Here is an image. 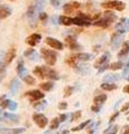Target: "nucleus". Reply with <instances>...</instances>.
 <instances>
[{"instance_id": "obj_15", "label": "nucleus", "mask_w": 129, "mask_h": 134, "mask_svg": "<svg viewBox=\"0 0 129 134\" xmlns=\"http://www.w3.org/2000/svg\"><path fill=\"white\" fill-rule=\"evenodd\" d=\"M81 7V5L79 2H70V3H66V5L64 6V11L66 12V14H71V12H73L74 10H76V9H79V8Z\"/></svg>"}, {"instance_id": "obj_31", "label": "nucleus", "mask_w": 129, "mask_h": 134, "mask_svg": "<svg viewBox=\"0 0 129 134\" xmlns=\"http://www.w3.org/2000/svg\"><path fill=\"white\" fill-rule=\"evenodd\" d=\"M47 106V102L46 100H40L38 103H34V108H36L37 111H42Z\"/></svg>"}, {"instance_id": "obj_25", "label": "nucleus", "mask_w": 129, "mask_h": 134, "mask_svg": "<svg viewBox=\"0 0 129 134\" xmlns=\"http://www.w3.org/2000/svg\"><path fill=\"white\" fill-rule=\"evenodd\" d=\"M75 57L78 58L79 60H90V59H92L93 56L91 55V54H86V53H80V54H76Z\"/></svg>"}, {"instance_id": "obj_6", "label": "nucleus", "mask_w": 129, "mask_h": 134, "mask_svg": "<svg viewBox=\"0 0 129 134\" xmlns=\"http://www.w3.org/2000/svg\"><path fill=\"white\" fill-rule=\"evenodd\" d=\"M122 40H123L122 34H120V32H116V34H113V35H112V37H111V41H110L111 47L113 48V49H117L119 46L121 45Z\"/></svg>"}, {"instance_id": "obj_11", "label": "nucleus", "mask_w": 129, "mask_h": 134, "mask_svg": "<svg viewBox=\"0 0 129 134\" xmlns=\"http://www.w3.org/2000/svg\"><path fill=\"white\" fill-rule=\"evenodd\" d=\"M65 44H66V46H68L70 49H72V50L81 49V46L76 43L75 37H73V36H68V37H66V38H65Z\"/></svg>"}, {"instance_id": "obj_20", "label": "nucleus", "mask_w": 129, "mask_h": 134, "mask_svg": "<svg viewBox=\"0 0 129 134\" xmlns=\"http://www.w3.org/2000/svg\"><path fill=\"white\" fill-rule=\"evenodd\" d=\"M59 23L64 26H71L73 25V18H70L68 16H61L59 17Z\"/></svg>"}, {"instance_id": "obj_56", "label": "nucleus", "mask_w": 129, "mask_h": 134, "mask_svg": "<svg viewBox=\"0 0 129 134\" xmlns=\"http://www.w3.org/2000/svg\"><path fill=\"white\" fill-rule=\"evenodd\" d=\"M123 92H125V93H128V94H129V85H127V86L123 87Z\"/></svg>"}, {"instance_id": "obj_33", "label": "nucleus", "mask_w": 129, "mask_h": 134, "mask_svg": "<svg viewBox=\"0 0 129 134\" xmlns=\"http://www.w3.org/2000/svg\"><path fill=\"white\" fill-rule=\"evenodd\" d=\"M118 132V125H110L103 134H117Z\"/></svg>"}, {"instance_id": "obj_2", "label": "nucleus", "mask_w": 129, "mask_h": 134, "mask_svg": "<svg viewBox=\"0 0 129 134\" xmlns=\"http://www.w3.org/2000/svg\"><path fill=\"white\" fill-rule=\"evenodd\" d=\"M117 19V16H116L113 12L111 11H106L105 14H103V17L101 19H98L97 21H94L93 25H95V26H99V27H109L111 23H113L115 20Z\"/></svg>"}, {"instance_id": "obj_14", "label": "nucleus", "mask_w": 129, "mask_h": 134, "mask_svg": "<svg viewBox=\"0 0 129 134\" xmlns=\"http://www.w3.org/2000/svg\"><path fill=\"white\" fill-rule=\"evenodd\" d=\"M15 57H16V47L15 46H11L7 50V54L5 55V64H10Z\"/></svg>"}, {"instance_id": "obj_5", "label": "nucleus", "mask_w": 129, "mask_h": 134, "mask_svg": "<svg viewBox=\"0 0 129 134\" xmlns=\"http://www.w3.org/2000/svg\"><path fill=\"white\" fill-rule=\"evenodd\" d=\"M33 120H34V122L37 124V126L40 127V129H44L48 123L47 117L43 114H38V113H36V114L33 115Z\"/></svg>"}, {"instance_id": "obj_54", "label": "nucleus", "mask_w": 129, "mask_h": 134, "mask_svg": "<svg viewBox=\"0 0 129 134\" xmlns=\"http://www.w3.org/2000/svg\"><path fill=\"white\" fill-rule=\"evenodd\" d=\"M129 108V102L127 103V104H125V105L122 106V108H121V112H126L127 110Z\"/></svg>"}, {"instance_id": "obj_60", "label": "nucleus", "mask_w": 129, "mask_h": 134, "mask_svg": "<svg viewBox=\"0 0 129 134\" xmlns=\"http://www.w3.org/2000/svg\"><path fill=\"white\" fill-rule=\"evenodd\" d=\"M10 1H15V0H10Z\"/></svg>"}, {"instance_id": "obj_59", "label": "nucleus", "mask_w": 129, "mask_h": 134, "mask_svg": "<svg viewBox=\"0 0 129 134\" xmlns=\"http://www.w3.org/2000/svg\"><path fill=\"white\" fill-rule=\"evenodd\" d=\"M60 134H68V131H63V132L60 133Z\"/></svg>"}, {"instance_id": "obj_50", "label": "nucleus", "mask_w": 129, "mask_h": 134, "mask_svg": "<svg viewBox=\"0 0 129 134\" xmlns=\"http://www.w3.org/2000/svg\"><path fill=\"white\" fill-rule=\"evenodd\" d=\"M39 19L43 20V21H45V20L47 19V15L45 14V12H40V14H39Z\"/></svg>"}, {"instance_id": "obj_16", "label": "nucleus", "mask_w": 129, "mask_h": 134, "mask_svg": "<svg viewBox=\"0 0 129 134\" xmlns=\"http://www.w3.org/2000/svg\"><path fill=\"white\" fill-rule=\"evenodd\" d=\"M26 130L25 129H0V134H22Z\"/></svg>"}, {"instance_id": "obj_13", "label": "nucleus", "mask_w": 129, "mask_h": 134, "mask_svg": "<svg viewBox=\"0 0 129 134\" xmlns=\"http://www.w3.org/2000/svg\"><path fill=\"white\" fill-rule=\"evenodd\" d=\"M109 59H110V54L107 52V53L103 54V55L100 57V58H98V59L95 60V63H94V67H95V68H99V67H101L102 65L107 64V63L109 62Z\"/></svg>"}, {"instance_id": "obj_27", "label": "nucleus", "mask_w": 129, "mask_h": 134, "mask_svg": "<svg viewBox=\"0 0 129 134\" xmlns=\"http://www.w3.org/2000/svg\"><path fill=\"white\" fill-rule=\"evenodd\" d=\"M120 79V75H113V74H109V75H106L105 78H103V81L105 82H117Z\"/></svg>"}, {"instance_id": "obj_46", "label": "nucleus", "mask_w": 129, "mask_h": 134, "mask_svg": "<svg viewBox=\"0 0 129 134\" xmlns=\"http://www.w3.org/2000/svg\"><path fill=\"white\" fill-rule=\"evenodd\" d=\"M100 108H101V106H100L99 104H94V105L91 107V110H92L93 112H99V111H100Z\"/></svg>"}, {"instance_id": "obj_49", "label": "nucleus", "mask_w": 129, "mask_h": 134, "mask_svg": "<svg viewBox=\"0 0 129 134\" xmlns=\"http://www.w3.org/2000/svg\"><path fill=\"white\" fill-rule=\"evenodd\" d=\"M107 68H109V65H108V63H107V64H105V65H102L101 67H100V68H99V73H102L103 70H106Z\"/></svg>"}, {"instance_id": "obj_53", "label": "nucleus", "mask_w": 129, "mask_h": 134, "mask_svg": "<svg viewBox=\"0 0 129 134\" xmlns=\"http://www.w3.org/2000/svg\"><path fill=\"white\" fill-rule=\"evenodd\" d=\"M118 115H119V112H117V113H115V114H113V115H112V116H111V119H110V121H109V122H110V123H112V122H113V121H115V119H116V117H117Z\"/></svg>"}, {"instance_id": "obj_28", "label": "nucleus", "mask_w": 129, "mask_h": 134, "mask_svg": "<svg viewBox=\"0 0 129 134\" xmlns=\"http://www.w3.org/2000/svg\"><path fill=\"white\" fill-rule=\"evenodd\" d=\"M45 3H46V0H36L35 7H36V9H37V11H38L39 14L43 11L44 7H45Z\"/></svg>"}, {"instance_id": "obj_61", "label": "nucleus", "mask_w": 129, "mask_h": 134, "mask_svg": "<svg viewBox=\"0 0 129 134\" xmlns=\"http://www.w3.org/2000/svg\"><path fill=\"white\" fill-rule=\"evenodd\" d=\"M128 121H129V116H128Z\"/></svg>"}, {"instance_id": "obj_35", "label": "nucleus", "mask_w": 129, "mask_h": 134, "mask_svg": "<svg viewBox=\"0 0 129 134\" xmlns=\"http://www.w3.org/2000/svg\"><path fill=\"white\" fill-rule=\"evenodd\" d=\"M76 60H78V58L75 57V55H74V56L69 57L68 59H66V63H68L71 67H74V68H75L76 67Z\"/></svg>"}, {"instance_id": "obj_44", "label": "nucleus", "mask_w": 129, "mask_h": 134, "mask_svg": "<svg viewBox=\"0 0 129 134\" xmlns=\"http://www.w3.org/2000/svg\"><path fill=\"white\" fill-rule=\"evenodd\" d=\"M29 59H30V60H38V55H37L36 52H34V53H33L32 55L29 56Z\"/></svg>"}, {"instance_id": "obj_58", "label": "nucleus", "mask_w": 129, "mask_h": 134, "mask_svg": "<svg viewBox=\"0 0 129 134\" xmlns=\"http://www.w3.org/2000/svg\"><path fill=\"white\" fill-rule=\"evenodd\" d=\"M53 21H54V24H55V25L57 24V23H56V17H53Z\"/></svg>"}, {"instance_id": "obj_7", "label": "nucleus", "mask_w": 129, "mask_h": 134, "mask_svg": "<svg viewBox=\"0 0 129 134\" xmlns=\"http://www.w3.org/2000/svg\"><path fill=\"white\" fill-rule=\"evenodd\" d=\"M26 15H27L28 19H29V21H30L32 26H33V24L35 25L36 19H37V15H39V12L37 11L35 5H33V6H30L29 8H28V10H27V14H26Z\"/></svg>"}, {"instance_id": "obj_42", "label": "nucleus", "mask_w": 129, "mask_h": 134, "mask_svg": "<svg viewBox=\"0 0 129 134\" xmlns=\"http://www.w3.org/2000/svg\"><path fill=\"white\" fill-rule=\"evenodd\" d=\"M51 3L53 7L55 8H60V5H61V0H51Z\"/></svg>"}, {"instance_id": "obj_41", "label": "nucleus", "mask_w": 129, "mask_h": 134, "mask_svg": "<svg viewBox=\"0 0 129 134\" xmlns=\"http://www.w3.org/2000/svg\"><path fill=\"white\" fill-rule=\"evenodd\" d=\"M81 115H82L81 111H78V112H75V113H74V114L72 115V121H71V122H75V121H78V120L81 117Z\"/></svg>"}, {"instance_id": "obj_22", "label": "nucleus", "mask_w": 129, "mask_h": 134, "mask_svg": "<svg viewBox=\"0 0 129 134\" xmlns=\"http://www.w3.org/2000/svg\"><path fill=\"white\" fill-rule=\"evenodd\" d=\"M75 70H76L79 74H81V75H86V74L89 73V66L85 65V64L79 65V66L75 67Z\"/></svg>"}, {"instance_id": "obj_24", "label": "nucleus", "mask_w": 129, "mask_h": 134, "mask_svg": "<svg viewBox=\"0 0 129 134\" xmlns=\"http://www.w3.org/2000/svg\"><path fill=\"white\" fill-rule=\"evenodd\" d=\"M25 72H26V69H25V66H24V62L20 59L18 62V65H17V73H18V75L20 77L24 78L25 77Z\"/></svg>"}, {"instance_id": "obj_18", "label": "nucleus", "mask_w": 129, "mask_h": 134, "mask_svg": "<svg viewBox=\"0 0 129 134\" xmlns=\"http://www.w3.org/2000/svg\"><path fill=\"white\" fill-rule=\"evenodd\" d=\"M1 107H3V108H9L10 111H15L16 108H17V103L12 102V100H10V99H5L1 103Z\"/></svg>"}, {"instance_id": "obj_43", "label": "nucleus", "mask_w": 129, "mask_h": 134, "mask_svg": "<svg viewBox=\"0 0 129 134\" xmlns=\"http://www.w3.org/2000/svg\"><path fill=\"white\" fill-rule=\"evenodd\" d=\"M59 108L60 110H66V108H68V103L66 102H61L59 104Z\"/></svg>"}, {"instance_id": "obj_17", "label": "nucleus", "mask_w": 129, "mask_h": 134, "mask_svg": "<svg viewBox=\"0 0 129 134\" xmlns=\"http://www.w3.org/2000/svg\"><path fill=\"white\" fill-rule=\"evenodd\" d=\"M73 25H76V26H90L91 25V20H86L83 19L81 17H75L73 18Z\"/></svg>"}, {"instance_id": "obj_23", "label": "nucleus", "mask_w": 129, "mask_h": 134, "mask_svg": "<svg viewBox=\"0 0 129 134\" xmlns=\"http://www.w3.org/2000/svg\"><path fill=\"white\" fill-rule=\"evenodd\" d=\"M129 54V43H123V46H122V49L119 52V54H118V57L119 58H122V57H125V56H127Z\"/></svg>"}, {"instance_id": "obj_39", "label": "nucleus", "mask_w": 129, "mask_h": 134, "mask_svg": "<svg viewBox=\"0 0 129 134\" xmlns=\"http://www.w3.org/2000/svg\"><path fill=\"white\" fill-rule=\"evenodd\" d=\"M73 91H74V88L72 86L65 87V90H64V97H69V96H71V95H72V93H73Z\"/></svg>"}, {"instance_id": "obj_37", "label": "nucleus", "mask_w": 129, "mask_h": 134, "mask_svg": "<svg viewBox=\"0 0 129 134\" xmlns=\"http://www.w3.org/2000/svg\"><path fill=\"white\" fill-rule=\"evenodd\" d=\"M23 79L25 81V83L28 84V85H34V84H35V79H34V77H33V76H30V75H26V76H25Z\"/></svg>"}, {"instance_id": "obj_21", "label": "nucleus", "mask_w": 129, "mask_h": 134, "mask_svg": "<svg viewBox=\"0 0 129 134\" xmlns=\"http://www.w3.org/2000/svg\"><path fill=\"white\" fill-rule=\"evenodd\" d=\"M19 88H20V83H19L18 79H14V81H11V83H10V91H11V93L16 94L19 91Z\"/></svg>"}, {"instance_id": "obj_34", "label": "nucleus", "mask_w": 129, "mask_h": 134, "mask_svg": "<svg viewBox=\"0 0 129 134\" xmlns=\"http://www.w3.org/2000/svg\"><path fill=\"white\" fill-rule=\"evenodd\" d=\"M60 123H61V121H60L59 117H55V119H53L51 124H49V129H51V131H52V130H56L57 127H59Z\"/></svg>"}, {"instance_id": "obj_9", "label": "nucleus", "mask_w": 129, "mask_h": 134, "mask_svg": "<svg viewBox=\"0 0 129 134\" xmlns=\"http://www.w3.org/2000/svg\"><path fill=\"white\" fill-rule=\"evenodd\" d=\"M116 30L117 32H120V34H125L126 31L129 30V19H121V21L118 23L116 25Z\"/></svg>"}, {"instance_id": "obj_47", "label": "nucleus", "mask_w": 129, "mask_h": 134, "mask_svg": "<svg viewBox=\"0 0 129 134\" xmlns=\"http://www.w3.org/2000/svg\"><path fill=\"white\" fill-rule=\"evenodd\" d=\"M121 134H129V124L123 126L122 131H121Z\"/></svg>"}, {"instance_id": "obj_10", "label": "nucleus", "mask_w": 129, "mask_h": 134, "mask_svg": "<svg viewBox=\"0 0 129 134\" xmlns=\"http://www.w3.org/2000/svg\"><path fill=\"white\" fill-rule=\"evenodd\" d=\"M25 96H27V97L30 99V102H34V100H38V99L44 98L45 94H43L40 91H29L25 94Z\"/></svg>"}, {"instance_id": "obj_30", "label": "nucleus", "mask_w": 129, "mask_h": 134, "mask_svg": "<svg viewBox=\"0 0 129 134\" xmlns=\"http://www.w3.org/2000/svg\"><path fill=\"white\" fill-rule=\"evenodd\" d=\"M106 99H107V95L101 94V95L95 96L94 99H93V102H94V104H99V105H101L103 102H106Z\"/></svg>"}, {"instance_id": "obj_19", "label": "nucleus", "mask_w": 129, "mask_h": 134, "mask_svg": "<svg viewBox=\"0 0 129 134\" xmlns=\"http://www.w3.org/2000/svg\"><path fill=\"white\" fill-rule=\"evenodd\" d=\"M11 15V9L7 6H0V19H5Z\"/></svg>"}, {"instance_id": "obj_12", "label": "nucleus", "mask_w": 129, "mask_h": 134, "mask_svg": "<svg viewBox=\"0 0 129 134\" xmlns=\"http://www.w3.org/2000/svg\"><path fill=\"white\" fill-rule=\"evenodd\" d=\"M40 39H42V36L39 34H32L30 36H28L26 38V43L29 46H32V47H35L40 41Z\"/></svg>"}, {"instance_id": "obj_29", "label": "nucleus", "mask_w": 129, "mask_h": 134, "mask_svg": "<svg viewBox=\"0 0 129 134\" xmlns=\"http://www.w3.org/2000/svg\"><path fill=\"white\" fill-rule=\"evenodd\" d=\"M39 87L43 91H45V92H48V91H51V90H53V87H54V84L52 83V82H46V83H42L40 85H39Z\"/></svg>"}, {"instance_id": "obj_57", "label": "nucleus", "mask_w": 129, "mask_h": 134, "mask_svg": "<svg viewBox=\"0 0 129 134\" xmlns=\"http://www.w3.org/2000/svg\"><path fill=\"white\" fill-rule=\"evenodd\" d=\"M5 99H6V96H0V106H1V103H2Z\"/></svg>"}, {"instance_id": "obj_40", "label": "nucleus", "mask_w": 129, "mask_h": 134, "mask_svg": "<svg viewBox=\"0 0 129 134\" xmlns=\"http://www.w3.org/2000/svg\"><path fill=\"white\" fill-rule=\"evenodd\" d=\"M5 117L9 120H12V122H18L19 117L17 115H14V114H9V113H5Z\"/></svg>"}, {"instance_id": "obj_4", "label": "nucleus", "mask_w": 129, "mask_h": 134, "mask_svg": "<svg viewBox=\"0 0 129 134\" xmlns=\"http://www.w3.org/2000/svg\"><path fill=\"white\" fill-rule=\"evenodd\" d=\"M103 8H108V9H116V10H119L121 11L126 8V5L121 1H117V0H113V1H107V2H103L101 5Z\"/></svg>"}, {"instance_id": "obj_52", "label": "nucleus", "mask_w": 129, "mask_h": 134, "mask_svg": "<svg viewBox=\"0 0 129 134\" xmlns=\"http://www.w3.org/2000/svg\"><path fill=\"white\" fill-rule=\"evenodd\" d=\"M94 127H95V124L91 123V127H89V132H88V134H92L93 131H94Z\"/></svg>"}, {"instance_id": "obj_32", "label": "nucleus", "mask_w": 129, "mask_h": 134, "mask_svg": "<svg viewBox=\"0 0 129 134\" xmlns=\"http://www.w3.org/2000/svg\"><path fill=\"white\" fill-rule=\"evenodd\" d=\"M89 124H91V121L89 120V121H85V122H83V123H81L80 125H78V126H75V127H73L71 131L72 132H78V131H81L82 129H84L86 125H89Z\"/></svg>"}, {"instance_id": "obj_3", "label": "nucleus", "mask_w": 129, "mask_h": 134, "mask_svg": "<svg viewBox=\"0 0 129 134\" xmlns=\"http://www.w3.org/2000/svg\"><path fill=\"white\" fill-rule=\"evenodd\" d=\"M40 53L43 55V58L45 63L49 66H54L56 63V59H57V55L56 53L54 52L52 49H47V48H42L40 49Z\"/></svg>"}, {"instance_id": "obj_48", "label": "nucleus", "mask_w": 129, "mask_h": 134, "mask_svg": "<svg viewBox=\"0 0 129 134\" xmlns=\"http://www.w3.org/2000/svg\"><path fill=\"white\" fill-rule=\"evenodd\" d=\"M68 117H69V116L66 115V114H61V115H60V117H59V119H60L61 123H62V122H65V121L68 120Z\"/></svg>"}, {"instance_id": "obj_55", "label": "nucleus", "mask_w": 129, "mask_h": 134, "mask_svg": "<svg viewBox=\"0 0 129 134\" xmlns=\"http://www.w3.org/2000/svg\"><path fill=\"white\" fill-rule=\"evenodd\" d=\"M2 58H5V53L2 50H0V62L2 60Z\"/></svg>"}, {"instance_id": "obj_1", "label": "nucleus", "mask_w": 129, "mask_h": 134, "mask_svg": "<svg viewBox=\"0 0 129 134\" xmlns=\"http://www.w3.org/2000/svg\"><path fill=\"white\" fill-rule=\"evenodd\" d=\"M34 74L37 75L40 78H48V79H54L57 81L60 78V76L57 75L55 70H53L52 68H48L46 66H37L34 68Z\"/></svg>"}, {"instance_id": "obj_26", "label": "nucleus", "mask_w": 129, "mask_h": 134, "mask_svg": "<svg viewBox=\"0 0 129 134\" xmlns=\"http://www.w3.org/2000/svg\"><path fill=\"white\" fill-rule=\"evenodd\" d=\"M117 85L113 83H108V82H105L103 84H101V88L102 90H105V91H113L117 88Z\"/></svg>"}, {"instance_id": "obj_8", "label": "nucleus", "mask_w": 129, "mask_h": 134, "mask_svg": "<svg viewBox=\"0 0 129 134\" xmlns=\"http://www.w3.org/2000/svg\"><path fill=\"white\" fill-rule=\"evenodd\" d=\"M45 41H46V44L49 46V47H52L53 49H57V50H62V49H63V44H62L60 40L55 39V38L47 37V38L45 39Z\"/></svg>"}, {"instance_id": "obj_51", "label": "nucleus", "mask_w": 129, "mask_h": 134, "mask_svg": "<svg viewBox=\"0 0 129 134\" xmlns=\"http://www.w3.org/2000/svg\"><path fill=\"white\" fill-rule=\"evenodd\" d=\"M5 68H6V64H3V63H0V75L3 74V72H5Z\"/></svg>"}, {"instance_id": "obj_45", "label": "nucleus", "mask_w": 129, "mask_h": 134, "mask_svg": "<svg viewBox=\"0 0 129 134\" xmlns=\"http://www.w3.org/2000/svg\"><path fill=\"white\" fill-rule=\"evenodd\" d=\"M34 52H35V49H29V50H26V52L24 53V56H25V57H29V56H30V55H32V54L34 53Z\"/></svg>"}, {"instance_id": "obj_36", "label": "nucleus", "mask_w": 129, "mask_h": 134, "mask_svg": "<svg viewBox=\"0 0 129 134\" xmlns=\"http://www.w3.org/2000/svg\"><path fill=\"white\" fill-rule=\"evenodd\" d=\"M121 67H123V64L122 62H116V63H112L111 65H109V68L112 69V70H117V69H120Z\"/></svg>"}, {"instance_id": "obj_38", "label": "nucleus", "mask_w": 129, "mask_h": 134, "mask_svg": "<svg viewBox=\"0 0 129 134\" xmlns=\"http://www.w3.org/2000/svg\"><path fill=\"white\" fill-rule=\"evenodd\" d=\"M122 76H123V78H126L127 81L129 82V60H128V63L126 64V66H125V68H123Z\"/></svg>"}]
</instances>
